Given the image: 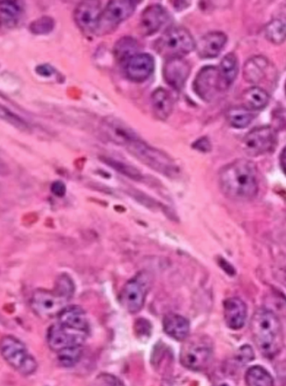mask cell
<instances>
[{"label": "cell", "mask_w": 286, "mask_h": 386, "mask_svg": "<svg viewBox=\"0 0 286 386\" xmlns=\"http://www.w3.org/2000/svg\"><path fill=\"white\" fill-rule=\"evenodd\" d=\"M170 20L167 8L160 4H152L141 14L138 32L143 36L156 34Z\"/></svg>", "instance_id": "9a60e30c"}, {"label": "cell", "mask_w": 286, "mask_h": 386, "mask_svg": "<svg viewBox=\"0 0 286 386\" xmlns=\"http://www.w3.org/2000/svg\"><path fill=\"white\" fill-rule=\"evenodd\" d=\"M278 145V135L270 126L256 127L242 140V148L248 157H259L273 153Z\"/></svg>", "instance_id": "30bf717a"}, {"label": "cell", "mask_w": 286, "mask_h": 386, "mask_svg": "<svg viewBox=\"0 0 286 386\" xmlns=\"http://www.w3.org/2000/svg\"><path fill=\"white\" fill-rule=\"evenodd\" d=\"M153 114L158 120L166 121L173 111V100L167 89L158 88L151 96Z\"/></svg>", "instance_id": "603a6c76"}, {"label": "cell", "mask_w": 286, "mask_h": 386, "mask_svg": "<svg viewBox=\"0 0 286 386\" xmlns=\"http://www.w3.org/2000/svg\"><path fill=\"white\" fill-rule=\"evenodd\" d=\"M88 336L87 333L74 331L56 322L51 324L46 331V342L50 350L58 353L65 348L83 346Z\"/></svg>", "instance_id": "7c38bea8"}, {"label": "cell", "mask_w": 286, "mask_h": 386, "mask_svg": "<svg viewBox=\"0 0 286 386\" xmlns=\"http://www.w3.org/2000/svg\"><path fill=\"white\" fill-rule=\"evenodd\" d=\"M138 2L133 0H114L108 3L102 11L95 34L105 36L111 34L122 22L133 15Z\"/></svg>", "instance_id": "9c48e42d"}, {"label": "cell", "mask_w": 286, "mask_h": 386, "mask_svg": "<svg viewBox=\"0 0 286 386\" xmlns=\"http://www.w3.org/2000/svg\"><path fill=\"white\" fill-rule=\"evenodd\" d=\"M100 130V134L106 140L125 148L140 138L132 127L114 117H108L103 120Z\"/></svg>", "instance_id": "4fadbf2b"}, {"label": "cell", "mask_w": 286, "mask_h": 386, "mask_svg": "<svg viewBox=\"0 0 286 386\" xmlns=\"http://www.w3.org/2000/svg\"><path fill=\"white\" fill-rule=\"evenodd\" d=\"M152 285L151 273L147 271L138 272L126 282L120 291L119 300L121 307L131 314L140 312L144 307Z\"/></svg>", "instance_id": "52a82bcc"}, {"label": "cell", "mask_w": 286, "mask_h": 386, "mask_svg": "<svg viewBox=\"0 0 286 386\" xmlns=\"http://www.w3.org/2000/svg\"><path fill=\"white\" fill-rule=\"evenodd\" d=\"M98 385H124L123 381L115 375L110 374H100L96 378Z\"/></svg>", "instance_id": "8d00e7d4"}, {"label": "cell", "mask_w": 286, "mask_h": 386, "mask_svg": "<svg viewBox=\"0 0 286 386\" xmlns=\"http://www.w3.org/2000/svg\"><path fill=\"white\" fill-rule=\"evenodd\" d=\"M124 69L126 79L130 81L143 83L154 72L155 59L151 54L140 53L126 61Z\"/></svg>", "instance_id": "2e32d148"}, {"label": "cell", "mask_w": 286, "mask_h": 386, "mask_svg": "<svg viewBox=\"0 0 286 386\" xmlns=\"http://www.w3.org/2000/svg\"><path fill=\"white\" fill-rule=\"evenodd\" d=\"M242 105L251 112L261 111L269 105L270 96L264 88L251 87L242 94Z\"/></svg>", "instance_id": "cb8c5ba5"}, {"label": "cell", "mask_w": 286, "mask_h": 386, "mask_svg": "<svg viewBox=\"0 0 286 386\" xmlns=\"http://www.w3.org/2000/svg\"><path fill=\"white\" fill-rule=\"evenodd\" d=\"M76 286L67 273L60 275L53 290H37L32 295L30 305L34 312L41 318L58 317L73 298Z\"/></svg>", "instance_id": "3957f363"}, {"label": "cell", "mask_w": 286, "mask_h": 386, "mask_svg": "<svg viewBox=\"0 0 286 386\" xmlns=\"http://www.w3.org/2000/svg\"><path fill=\"white\" fill-rule=\"evenodd\" d=\"M162 327L167 335L176 341H185L190 335V323L181 314H167L162 320Z\"/></svg>", "instance_id": "44dd1931"}, {"label": "cell", "mask_w": 286, "mask_h": 386, "mask_svg": "<svg viewBox=\"0 0 286 386\" xmlns=\"http://www.w3.org/2000/svg\"><path fill=\"white\" fill-rule=\"evenodd\" d=\"M256 115L254 112H251L246 108H233L227 114V120L229 125L235 129H245L252 124Z\"/></svg>", "instance_id": "f1b7e54d"}, {"label": "cell", "mask_w": 286, "mask_h": 386, "mask_svg": "<svg viewBox=\"0 0 286 386\" xmlns=\"http://www.w3.org/2000/svg\"><path fill=\"white\" fill-rule=\"evenodd\" d=\"M192 88L200 100L212 102L220 92L223 91L218 67L206 65L201 68L196 74Z\"/></svg>", "instance_id": "8fae6325"}, {"label": "cell", "mask_w": 286, "mask_h": 386, "mask_svg": "<svg viewBox=\"0 0 286 386\" xmlns=\"http://www.w3.org/2000/svg\"><path fill=\"white\" fill-rule=\"evenodd\" d=\"M219 183L220 189L228 199L249 201L259 192V171L251 160H233L219 171Z\"/></svg>", "instance_id": "6da1fadb"}, {"label": "cell", "mask_w": 286, "mask_h": 386, "mask_svg": "<svg viewBox=\"0 0 286 386\" xmlns=\"http://www.w3.org/2000/svg\"><path fill=\"white\" fill-rule=\"evenodd\" d=\"M255 352L252 346L245 345L237 350L235 355H234V361H235L237 366L243 367L250 364L255 359Z\"/></svg>", "instance_id": "e575fe53"}, {"label": "cell", "mask_w": 286, "mask_h": 386, "mask_svg": "<svg viewBox=\"0 0 286 386\" xmlns=\"http://www.w3.org/2000/svg\"><path fill=\"white\" fill-rule=\"evenodd\" d=\"M51 192L56 197H63L67 192V187L63 181L56 180L51 183Z\"/></svg>", "instance_id": "ab89813d"}, {"label": "cell", "mask_w": 286, "mask_h": 386, "mask_svg": "<svg viewBox=\"0 0 286 386\" xmlns=\"http://www.w3.org/2000/svg\"><path fill=\"white\" fill-rule=\"evenodd\" d=\"M218 69L223 89L225 91L231 87L238 77L239 62L237 55L232 53L225 55Z\"/></svg>", "instance_id": "d4e9b609"}, {"label": "cell", "mask_w": 286, "mask_h": 386, "mask_svg": "<svg viewBox=\"0 0 286 386\" xmlns=\"http://www.w3.org/2000/svg\"><path fill=\"white\" fill-rule=\"evenodd\" d=\"M56 22L53 18L44 15L32 21L30 25V31L37 36L48 35L54 30Z\"/></svg>", "instance_id": "d6a6232c"}, {"label": "cell", "mask_w": 286, "mask_h": 386, "mask_svg": "<svg viewBox=\"0 0 286 386\" xmlns=\"http://www.w3.org/2000/svg\"><path fill=\"white\" fill-rule=\"evenodd\" d=\"M228 42V36L215 31L205 34L197 42L195 49L201 59H214L222 53Z\"/></svg>", "instance_id": "d6986e66"}, {"label": "cell", "mask_w": 286, "mask_h": 386, "mask_svg": "<svg viewBox=\"0 0 286 386\" xmlns=\"http://www.w3.org/2000/svg\"><path fill=\"white\" fill-rule=\"evenodd\" d=\"M265 36L271 44H283L286 36L285 23L280 20L271 21L265 27Z\"/></svg>", "instance_id": "f546056e"}, {"label": "cell", "mask_w": 286, "mask_h": 386, "mask_svg": "<svg viewBox=\"0 0 286 386\" xmlns=\"http://www.w3.org/2000/svg\"><path fill=\"white\" fill-rule=\"evenodd\" d=\"M140 49L139 42L134 37H122L114 46L115 58L119 63L124 65L126 60L140 53Z\"/></svg>", "instance_id": "4316f807"}, {"label": "cell", "mask_w": 286, "mask_h": 386, "mask_svg": "<svg viewBox=\"0 0 286 386\" xmlns=\"http://www.w3.org/2000/svg\"><path fill=\"white\" fill-rule=\"evenodd\" d=\"M196 44L190 32L183 27H169L159 37L153 48L166 60L183 58L195 49Z\"/></svg>", "instance_id": "277c9868"}, {"label": "cell", "mask_w": 286, "mask_h": 386, "mask_svg": "<svg viewBox=\"0 0 286 386\" xmlns=\"http://www.w3.org/2000/svg\"><path fill=\"white\" fill-rule=\"evenodd\" d=\"M269 69L270 60L266 56H253L246 61L243 67V79L249 84H260L266 78Z\"/></svg>", "instance_id": "7402d4cb"}, {"label": "cell", "mask_w": 286, "mask_h": 386, "mask_svg": "<svg viewBox=\"0 0 286 386\" xmlns=\"http://www.w3.org/2000/svg\"><path fill=\"white\" fill-rule=\"evenodd\" d=\"M190 72V65L184 58L168 59L163 65L164 80L176 91H181L184 88Z\"/></svg>", "instance_id": "e0dca14e"}, {"label": "cell", "mask_w": 286, "mask_h": 386, "mask_svg": "<svg viewBox=\"0 0 286 386\" xmlns=\"http://www.w3.org/2000/svg\"><path fill=\"white\" fill-rule=\"evenodd\" d=\"M101 159V161L106 164L107 166H110L115 171L123 174V175L131 178V180L135 181L143 180L142 173H141L138 169L129 166L128 164L110 157H103Z\"/></svg>", "instance_id": "1f68e13d"}, {"label": "cell", "mask_w": 286, "mask_h": 386, "mask_svg": "<svg viewBox=\"0 0 286 386\" xmlns=\"http://www.w3.org/2000/svg\"><path fill=\"white\" fill-rule=\"evenodd\" d=\"M102 11L100 1L79 3L73 13L74 21L84 34H95Z\"/></svg>", "instance_id": "5bb4252c"}, {"label": "cell", "mask_w": 286, "mask_h": 386, "mask_svg": "<svg viewBox=\"0 0 286 386\" xmlns=\"http://www.w3.org/2000/svg\"><path fill=\"white\" fill-rule=\"evenodd\" d=\"M245 382L250 386H273V376L264 366L256 365L248 368L245 373Z\"/></svg>", "instance_id": "83f0119b"}, {"label": "cell", "mask_w": 286, "mask_h": 386, "mask_svg": "<svg viewBox=\"0 0 286 386\" xmlns=\"http://www.w3.org/2000/svg\"><path fill=\"white\" fill-rule=\"evenodd\" d=\"M225 324L232 331H240L245 327L247 319V307L240 298H231L223 301Z\"/></svg>", "instance_id": "ac0fdd59"}, {"label": "cell", "mask_w": 286, "mask_h": 386, "mask_svg": "<svg viewBox=\"0 0 286 386\" xmlns=\"http://www.w3.org/2000/svg\"><path fill=\"white\" fill-rule=\"evenodd\" d=\"M83 346L70 347L65 348L58 352V361L64 368H70L81 361L83 355Z\"/></svg>", "instance_id": "4dcf8cb0"}, {"label": "cell", "mask_w": 286, "mask_h": 386, "mask_svg": "<svg viewBox=\"0 0 286 386\" xmlns=\"http://www.w3.org/2000/svg\"><path fill=\"white\" fill-rule=\"evenodd\" d=\"M192 148L200 153L207 154L212 150V144H211L210 140L208 138L204 136V138L196 140L192 144Z\"/></svg>", "instance_id": "74e56055"}, {"label": "cell", "mask_w": 286, "mask_h": 386, "mask_svg": "<svg viewBox=\"0 0 286 386\" xmlns=\"http://www.w3.org/2000/svg\"><path fill=\"white\" fill-rule=\"evenodd\" d=\"M126 149L140 162L162 175L173 178L180 172L179 167L174 159L162 150L151 147L140 138L133 141Z\"/></svg>", "instance_id": "5b68a950"}, {"label": "cell", "mask_w": 286, "mask_h": 386, "mask_svg": "<svg viewBox=\"0 0 286 386\" xmlns=\"http://www.w3.org/2000/svg\"><path fill=\"white\" fill-rule=\"evenodd\" d=\"M1 354L3 359L22 375L34 374L37 368L34 357L28 352L25 343L13 335L2 338Z\"/></svg>", "instance_id": "ba28073f"}, {"label": "cell", "mask_w": 286, "mask_h": 386, "mask_svg": "<svg viewBox=\"0 0 286 386\" xmlns=\"http://www.w3.org/2000/svg\"><path fill=\"white\" fill-rule=\"evenodd\" d=\"M251 332L257 348L267 359H273L282 350L283 329L280 319L269 309L257 310L251 319Z\"/></svg>", "instance_id": "7a4b0ae2"}, {"label": "cell", "mask_w": 286, "mask_h": 386, "mask_svg": "<svg viewBox=\"0 0 286 386\" xmlns=\"http://www.w3.org/2000/svg\"><path fill=\"white\" fill-rule=\"evenodd\" d=\"M174 6L176 9L181 8V9H184V8H186L187 6H189V3H187V1H174Z\"/></svg>", "instance_id": "b9f144b4"}, {"label": "cell", "mask_w": 286, "mask_h": 386, "mask_svg": "<svg viewBox=\"0 0 286 386\" xmlns=\"http://www.w3.org/2000/svg\"><path fill=\"white\" fill-rule=\"evenodd\" d=\"M20 1H1L0 4V17L2 27L13 28L18 25L25 9Z\"/></svg>", "instance_id": "484cf974"}, {"label": "cell", "mask_w": 286, "mask_h": 386, "mask_svg": "<svg viewBox=\"0 0 286 386\" xmlns=\"http://www.w3.org/2000/svg\"><path fill=\"white\" fill-rule=\"evenodd\" d=\"M214 354V342L209 336L192 337L181 347V364L192 371H203L212 364Z\"/></svg>", "instance_id": "8992f818"}, {"label": "cell", "mask_w": 286, "mask_h": 386, "mask_svg": "<svg viewBox=\"0 0 286 386\" xmlns=\"http://www.w3.org/2000/svg\"><path fill=\"white\" fill-rule=\"evenodd\" d=\"M285 148H284L280 157V167L283 169L284 173H285Z\"/></svg>", "instance_id": "60d3db41"}, {"label": "cell", "mask_w": 286, "mask_h": 386, "mask_svg": "<svg viewBox=\"0 0 286 386\" xmlns=\"http://www.w3.org/2000/svg\"><path fill=\"white\" fill-rule=\"evenodd\" d=\"M56 317H58V322L63 324L64 326L90 334V324H89L86 313L79 305H68Z\"/></svg>", "instance_id": "ffe728a7"}, {"label": "cell", "mask_w": 286, "mask_h": 386, "mask_svg": "<svg viewBox=\"0 0 286 386\" xmlns=\"http://www.w3.org/2000/svg\"><path fill=\"white\" fill-rule=\"evenodd\" d=\"M134 329L138 340L147 342L152 336V324L146 318H138L134 323Z\"/></svg>", "instance_id": "836d02e7"}, {"label": "cell", "mask_w": 286, "mask_h": 386, "mask_svg": "<svg viewBox=\"0 0 286 386\" xmlns=\"http://www.w3.org/2000/svg\"><path fill=\"white\" fill-rule=\"evenodd\" d=\"M1 119L18 129L25 131L28 128L27 122L23 121L20 117L8 110L6 107H1Z\"/></svg>", "instance_id": "d590c367"}, {"label": "cell", "mask_w": 286, "mask_h": 386, "mask_svg": "<svg viewBox=\"0 0 286 386\" xmlns=\"http://www.w3.org/2000/svg\"><path fill=\"white\" fill-rule=\"evenodd\" d=\"M35 72L41 77L50 78L53 76L54 74L56 73V70L49 64H42L37 65L35 68Z\"/></svg>", "instance_id": "f35d334b"}]
</instances>
